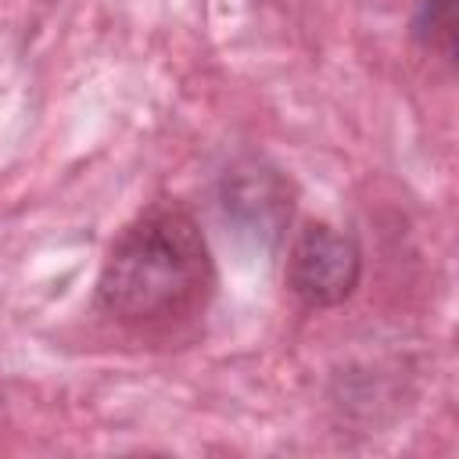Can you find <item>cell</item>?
<instances>
[{"mask_svg":"<svg viewBox=\"0 0 459 459\" xmlns=\"http://www.w3.org/2000/svg\"><path fill=\"white\" fill-rule=\"evenodd\" d=\"M412 32L423 47L441 50L445 57H452L455 50V0H423Z\"/></svg>","mask_w":459,"mask_h":459,"instance_id":"4","label":"cell"},{"mask_svg":"<svg viewBox=\"0 0 459 459\" xmlns=\"http://www.w3.org/2000/svg\"><path fill=\"white\" fill-rule=\"evenodd\" d=\"M219 204L226 222L233 230L262 247L276 244L283 226L290 222V186L276 169H265L258 161L237 165L222 176Z\"/></svg>","mask_w":459,"mask_h":459,"instance_id":"3","label":"cell"},{"mask_svg":"<svg viewBox=\"0 0 459 459\" xmlns=\"http://www.w3.org/2000/svg\"><path fill=\"white\" fill-rule=\"evenodd\" d=\"M362 276V251L355 237L312 222L298 233L287 255V287L308 308H330L355 294Z\"/></svg>","mask_w":459,"mask_h":459,"instance_id":"2","label":"cell"},{"mask_svg":"<svg viewBox=\"0 0 459 459\" xmlns=\"http://www.w3.org/2000/svg\"><path fill=\"white\" fill-rule=\"evenodd\" d=\"M212 287V251L197 219L158 204L115 240L97 280V305L126 326H165L204 308Z\"/></svg>","mask_w":459,"mask_h":459,"instance_id":"1","label":"cell"}]
</instances>
